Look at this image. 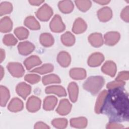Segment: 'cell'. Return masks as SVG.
<instances>
[{"instance_id": "8992f818", "label": "cell", "mask_w": 129, "mask_h": 129, "mask_svg": "<svg viewBox=\"0 0 129 129\" xmlns=\"http://www.w3.org/2000/svg\"><path fill=\"white\" fill-rule=\"evenodd\" d=\"M41 100L37 97L32 96L29 98L26 103L27 109L31 112L37 111L41 106Z\"/></svg>"}, {"instance_id": "6da1fadb", "label": "cell", "mask_w": 129, "mask_h": 129, "mask_svg": "<svg viewBox=\"0 0 129 129\" xmlns=\"http://www.w3.org/2000/svg\"><path fill=\"white\" fill-rule=\"evenodd\" d=\"M128 95L123 87L107 91L101 113L106 115L110 121L120 122L128 120Z\"/></svg>"}, {"instance_id": "484cf974", "label": "cell", "mask_w": 129, "mask_h": 129, "mask_svg": "<svg viewBox=\"0 0 129 129\" xmlns=\"http://www.w3.org/2000/svg\"><path fill=\"white\" fill-rule=\"evenodd\" d=\"M40 42L45 47H50L54 43V38L52 35L48 33H42L40 36Z\"/></svg>"}, {"instance_id": "9c48e42d", "label": "cell", "mask_w": 129, "mask_h": 129, "mask_svg": "<svg viewBox=\"0 0 129 129\" xmlns=\"http://www.w3.org/2000/svg\"><path fill=\"white\" fill-rule=\"evenodd\" d=\"M16 90L17 94L25 100L30 94L31 87L26 83L21 82L17 85Z\"/></svg>"}, {"instance_id": "d590c367", "label": "cell", "mask_w": 129, "mask_h": 129, "mask_svg": "<svg viewBox=\"0 0 129 129\" xmlns=\"http://www.w3.org/2000/svg\"><path fill=\"white\" fill-rule=\"evenodd\" d=\"M51 124L56 128H64L68 124V120L64 118H55L51 121Z\"/></svg>"}, {"instance_id": "cb8c5ba5", "label": "cell", "mask_w": 129, "mask_h": 129, "mask_svg": "<svg viewBox=\"0 0 129 129\" xmlns=\"http://www.w3.org/2000/svg\"><path fill=\"white\" fill-rule=\"evenodd\" d=\"M59 10L63 13L68 14L74 9V4L71 1H61L58 4Z\"/></svg>"}, {"instance_id": "ba28073f", "label": "cell", "mask_w": 129, "mask_h": 129, "mask_svg": "<svg viewBox=\"0 0 129 129\" xmlns=\"http://www.w3.org/2000/svg\"><path fill=\"white\" fill-rule=\"evenodd\" d=\"M18 49L20 54L27 55L33 51L35 49V46L32 43L26 41L19 43L18 45Z\"/></svg>"}, {"instance_id": "2e32d148", "label": "cell", "mask_w": 129, "mask_h": 129, "mask_svg": "<svg viewBox=\"0 0 129 129\" xmlns=\"http://www.w3.org/2000/svg\"><path fill=\"white\" fill-rule=\"evenodd\" d=\"M46 94H54L59 97L66 96L67 93L64 88L58 85H53L47 87L45 89Z\"/></svg>"}, {"instance_id": "83f0119b", "label": "cell", "mask_w": 129, "mask_h": 129, "mask_svg": "<svg viewBox=\"0 0 129 129\" xmlns=\"http://www.w3.org/2000/svg\"><path fill=\"white\" fill-rule=\"evenodd\" d=\"M107 93V91L104 90H103L98 95L95 106V111L96 113L99 114L101 113V108L104 103Z\"/></svg>"}, {"instance_id": "603a6c76", "label": "cell", "mask_w": 129, "mask_h": 129, "mask_svg": "<svg viewBox=\"0 0 129 129\" xmlns=\"http://www.w3.org/2000/svg\"><path fill=\"white\" fill-rule=\"evenodd\" d=\"M57 102V99L54 96H47L43 101V109L47 111L53 110Z\"/></svg>"}, {"instance_id": "8d00e7d4", "label": "cell", "mask_w": 129, "mask_h": 129, "mask_svg": "<svg viewBox=\"0 0 129 129\" xmlns=\"http://www.w3.org/2000/svg\"><path fill=\"white\" fill-rule=\"evenodd\" d=\"M3 41V43L7 46L15 45L18 42L17 39L11 34H8L5 35Z\"/></svg>"}, {"instance_id": "8fae6325", "label": "cell", "mask_w": 129, "mask_h": 129, "mask_svg": "<svg viewBox=\"0 0 129 129\" xmlns=\"http://www.w3.org/2000/svg\"><path fill=\"white\" fill-rule=\"evenodd\" d=\"M104 59V55L100 52H95L92 54L88 59V64L91 67L99 66Z\"/></svg>"}, {"instance_id": "ab89813d", "label": "cell", "mask_w": 129, "mask_h": 129, "mask_svg": "<svg viewBox=\"0 0 129 129\" xmlns=\"http://www.w3.org/2000/svg\"><path fill=\"white\" fill-rule=\"evenodd\" d=\"M129 78V73L128 71H122L118 73L115 79L116 81H124L127 80Z\"/></svg>"}, {"instance_id": "277c9868", "label": "cell", "mask_w": 129, "mask_h": 129, "mask_svg": "<svg viewBox=\"0 0 129 129\" xmlns=\"http://www.w3.org/2000/svg\"><path fill=\"white\" fill-rule=\"evenodd\" d=\"M7 69L10 74L14 77L20 78L23 76L25 70L23 66L19 62H9L7 66Z\"/></svg>"}, {"instance_id": "3957f363", "label": "cell", "mask_w": 129, "mask_h": 129, "mask_svg": "<svg viewBox=\"0 0 129 129\" xmlns=\"http://www.w3.org/2000/svg\"><path fill=\"white\" fill-rule=\"evenodd\" d=\"M36 17L41 21H47L53 14V10L47 4L42 6L36 12Z\"/></svg>"}, {"instance_id": "ffe728a7", "label": "cell", "mask_w": 129, "mask_h": 129, "mask_svg": "<svg viewBox=\"0 0 129 129\" xmlns=\"http://www.w3.org/2000/svg\"><path fill=\"white\" fill-rule=\"evenodd\" d=\"M68 90L71 101L72 102H76L79 93V88L77 84L75 82L70 83L68 85Z\"/></svg>"}, {"instance_id": "30bf717a", "label": "cell", "mask_w": 129, "mask_h": 129, "mask_svg": "<svg viewBox=\"0 0 129 129\" xmlns=\"http://www.w3.org/2000/svg\"><path fill=\"white\" fill-rule=\"evenodd\" d=\"M105 43L107 45L113 46L118 42L120 39V34L118 32L110 31L106 33L104 36Z\"/></svg>"}, {"instance_id": "1f68e13d", "label": "cell", "mask_w": 129, "mask_h": 129, "mask_svg": "<svg viewBox=\"0 0 129 129\" xmlns=\"http://www.w3.org/2000/svg\"><path fill=\"white\" fill-rule=\"evenodd\" d=\"M53 66L52 64L45 63L39 68H37L32 70L31 72L37 73L40 74H44L53 71Z\"/></svg>"}, {"instance_id": "d6a6232c", "label": "cell", "mask_w": 129, "mask_h": 129, "mask_svg": "<svg viewBox=\"0 0 129 129\" xmlns=\"http://www.w3.org/2000/svg\"><path fill=\"white\" fill-rule=\"evenodd\" d=\"M14 33L17 37L20 40L27 39L29 34L28 30L23 27H19L15 29Z\"/></svg>"}, {"instance_id": "44dd1931", "label": "cell", "mask_w": 129, "mask_h": 129, "mask_svg": "<svg viewBox=\"0 0 129 129\" xmlns=\"http://www.w3.org/2000/svg\"><path fill=\"white\" fill-rule=\"evenodd\" d=\"M13 28V22L10 17L6 16L3 18L0 22V30L2 33L10 32Z\"/></svg>"}, {"instance_id": "d4e9b609", "label": "cell", "mask_w": 129, "mask_h": 129, "mask_svg": "<svg viewBox=\"0 0 129 129\" xmlns=\"http://www.w3.org/2000/svg\"><path fill=\"white\" fill-rule=\"evenodd\" d=\"M70 125L71 126L76 128H85L87 125V119L84 117L71 118L70 119Z\"/></svg>"}, {"instance_id": "60d3db41", "label": "cell", "mask_w": 129, "mask_h": 129, "mask_svg": "<svg viewBox=\"0 0 129 129\" xmlns=\"http://www.w3.org/2000/svg\"><path fill=\"white\" fill-rule=\"evenodd\" d=\"M128 12H129V7L127 6L123 8L120 13V17L121 19L126 22H128L129 21V16H128Z\"/></svg>"}, {"instance_id": "5bb4252c", "label": "cell", "mask_w": 129, "mask_h": 129, "mask_svg": "<svg viewBox=\"0 0 129 129\" xmlns=\"http://www.w3.org/2000/svg\"><path fill=\"white\" fill-rule=\"evenodd\" d=\"M87 27V26L85 21L81 18H78L74 23L72 31L75 34H80L83 33L86 30Z\"/></svg>"}, {"instance_id": "f1b7e54d", "label": "cell", "mask_w": 129, "mask_h": 129, "mask_svg": "<svg viewBox=\"0 0 129 129\" xmlns=\"http://www.w3.org/2000/svg\"><path fill=\"white\" fill-rule=\"evenodd\" d=\"M61 40L64 45L71 46L75 42V37L72 33L69 31H67L61 35Z\"/></svg>"}, {"instance_id": "f6af8a7d", "label": "cell", "mask_w": 129, "mask_h": 129, "mask_svg": "<svg viewBox=\"0 0 129 129\" xmlns=\"http://www.w3.org/2000/svg\"><path fill=\"white\" fill-rule=\"evenodd\" d=\"M95 3H97L100 5H104L108 4L110 2V1H106V0H98V1H94Z\"/></svg>"}, {"instance_id": "e0dca14e", "label": "cell", "mask_w": 129, "mask_h": 129, "mask_svg": "<svg viewBox=\"0 0 129 129\" xmlns=\"http://www.w3.org/2000/svg\"><path fill=\"white\" fill-rule=\"evenodd\" d=\"M8 108L10 111L13 112L21 111L23 108V103L19 98H14L9 103Z\"/></svg>"}, {"instance_id": "7402d4cb", "label": "cell", "mask_w": 129, "mask_h": 129, "mask_svg": "<svg viewBox=\"0 0 129 129\" xmlns=\"http://www.w3.org/2000/svg\"><path fill=\"white\" fill-rule=\"evenodd\" d=\"M70 76L74 80H83L86 77V72L83 68H73L70 71Z\"/></svg>"}, {"instance_id": "e575fe53", "label": "cell", "mask_w": 129, "mask_h": 129, "mask_svg": "<svg viewBox=\"0 0 129 129\" xmlns=\"http://www.w3.org/2000/svg\"><path fill=\"white\" fill-rule=\"evenodd\" d=\"M13 11V6L11 3L8 2H2L0 5V15L1 16L10 14Z\"/></svg>"}, {"instance_id": "4dcf8cb0", "label": "cell", "mask_w": 129, "mask_h": 129, "mask_svg": "<svg viewBox=\"0 0 129 129\" xmlns=\"http://www.w3.org/2000/svg\"><path fill=\"white\" fill-rule=\"evenodd\" d=\"M44 85H48L52 83H60L61 80L59 77L55 74H49L44 76L42 79Z\"/></svg>"}, {"instance_id": "ee69618b", "label": "cell", "mask_w": 129, "mask_h": 129, "mask_svg": "<svg viewBox=\"0 0 129 129\" xmlns=\"http://www.w3.org/2000/svg\"><path fill=\"white\" fill-rule=\"evenodd\" d=\"M44 1H34V0H31V1H29V3L33 6H39L41 4H42Z\"/></svg>"}, {"instance_id": "5b68a950", "label": "cell", "mask_w": 129, "mask_h": 129, "mask_svg": "<svg viewBox=\"0 0 129 129\" xmlns=\"http://www.w3.org/2000/svg\"><path fill=\"white\" fill-rule=\"evenodd\" d=\"M51 30L55 33H59L65 30L66 26L58 15H55L51 20L49 24Z\"/></svg>"}, {"instance_id": "d6986e66", "label": "cell", "mask_w": 129, "mask_h": 129, "mask_svg": "<svg viewBox=\"0 0 129 129\" xmlns=\"http://www.w3.org/2000/svg\"><path fill=\"white\" fill-rule=\"evenodd\" d=\"M42 61L40 58L37 55H31L27 58L24 61V64L28 70H30L32 68L40 65Z\"/></svg>"}, {"instance_id": "ac0fdd59", "label": "cell", "mask_w": 129, "mask_h": 129, "mask_svg": "<svg viewBox=\"0 0 129 129\" xmlns=\"http://www.w3.org/2000/svg\"><path fill=\"white\" fill-rule=\"evenodd\" d=\"M57 60L61 67H67L71 63V57L69 53L66 51H62L58 54Z\"/></svg>"}, {"instance_id": "f35d334b", "label": "cell", "mask_w": 129, "mask_h": 129, "mask_svg": "<svg viewBox=\"0 0 129 129\" xmlns=\"http://www.w3.org/2000/svg\"><path fill=\"white\" fill-rule=\"evenodd\" d=\"M125 84V82L124 81H112L107 83L106 85V87L108 89V90L114 89L115 88L123 87L124 85Z\"/></svg>"}, {"instance_id": "f546056e", "label": "cell", "mask_w": 129, "mask_h": 129, "mask_svg": "<svg viewBox=\"0 0 129 129\" xmlns=\"http://www.w3.org/2000/svg\"><path fill=\"white\" fill-rule=\"evenodd\" d=\"M0 96H1V105L2 106H6L10 97V92L7 88L5 86L0 87Z\"/></svg>"}, {"instance_id": "4fadbf2b", "label": "cell", "mask_w": 129, "mask_h": 129, "mask_svg": "<svg viewBox=\"0 0 129 129\" xmlns=\"http://www.w3.org/2000/svg\"><path fill=\"white\" fill-rule=\"evenodd\" d=\"M97 16L100 21L103 22H107L112 18V10L109 7H103L98 11Z\"/></svg>"}, {"instance_id": "9a60e30c", "label": "cell", "mask_w": 129, "mask_h": 129, "mask_svg": "<svg viewBox=\"0 0 129 129\" xmlns=\"http://www.w3.org/2000/svg\"><path fill=\"white\" fill-rule=\"evenodd\" d=\"M88 41L91 45L95 47L102 46L103 44L102 35L99 33H94L91 34L88 37Z\"/></svg>"}, {"instance_id": "74e56055", "label": "cell", "mask_w": 129, "mask_h": 129, "mask_svg": "<svg viewBox=\"0 0 129 129\" xmlns=\"http://www.w3.org/2000/svg\"><path fill=\"white\" fill-rule=\"evenodd\" d=\"M24 79L25 81L31 84H34L39 82L40 80V77L36 74H27L25 77Z\"/></svg>"}, {"instance_id": "52a82bcc", "label": "cell", "mask_w": 129, "mask_h": 129, "mask_svg": "<svg viewBox=\"0 0 129 129\" xmlns=\"http://www.w3.org/2000/svg\"><path fill=\"white\" fill-rule=\"evenodd\" d=\"M72 108V104L67 99H61L59 103L56 111L61 115H66L70 113Z\"/></svg>"}, {"instance_id": "4316f807", "label": "cell", "mask_w": 129, "mask_h": 129, "mask_svg": "<svg viewBox=\"0 0 129 129\" xmlns=\"http://www.w3.org/2000/svg\"><path fill=\"white\" fill-rule=\"evenodd\" d=\"M24 24L26 27L31 30H37L40 29L39 23L33 16H30L27 17L24 21Z\"/></svg>"}, {"instance_id": "7dc6e473", "label": "cell", "mask_w": 129, "mask_h": 129, "mask_svg": "<svg viewBox=\"0 0 129 129\" xmlns=\"http://www.w3.org/2000/svg\"><path fill=\"white\" fill-rule=\"evenodd\" d=\"M0 72H1V80H2L3 77V76L4 75V70L3 69V68L2 66H1Z\"/></svg>"}, {"instance_id": "836d02e7", "label": "cell", "mask_w": 129, "mask_h": 129, "mask_svg": "<svg viewBox=\"0 0 129 129\" xmlns=\"http://www.w3.org/2000/svg\"><path fill=\"white\" fill-rule=\"evenodd\" d=\"M75 3L77 8L83 12L87 11L92 5L91 2L90 1H75Z\"/></svg>"}, {"instance_id": "7a4b0ae2", "label": "cell", "mask_w": 129, "mask_h": 129, "mask_svg": "<svg viewBox=\"0 0 129 129\" xmlns=\"http://www.w3.org/2000/svg\"><path fill=\"white\" fill-rule=\"evenodd\" d=\"M105 80L102 76H91L84 83L83 87L92 95H96L103 86Z\"/></svg>"}, {"instance_id": "bcb514c9", "label": "cell", "mask_w": 129, "mask_h": 129, "mask_svg": "<svg viewBox=\"0 0 129 129\" xmlns=\"http://www.w3.org/2000/svg\"><path fill=\"white\" fill-rule=\"evenodd\" d=\"M5 57V50L3 49H1L0 51V58H1V62H2Z\"/></svg>"}, {"instance_id": "7c38bea8", "label": "cell", "mask_w": 129, "mask_h": 129, "mask_svg": "<svg viewBox=\"0 0 129 129\" xmlns=\"http://www.w3.org/2000/svg\"><path fill=\"white\" fill-rule=\"evenodd\" d=\"M117 67L116 64L112 61H106L101 68V71L104 74L113 77L116 73Z\"/></svg>"}, {"instance_id": "b9f144b4", "label": "cell", "mask_w": 129, "mask_h": 129, "mask_svg": "<svg viewBox=\"0 0 129 129\" xmlns=\"http://www.w3.org/2000/svg\"><path fill=\"white\" fill-rule=\"evenodd\" d=\"M123 127V125L118 123L116 122H113V121H110L106 126V128L109 129H113V128H122Z\"/></svg>"}, {"instance_id": "7bdbcfd3", "label": "cell", "mask_w": 129, "mask_h": 129, "mask_svg": "<svg viewBox=\"0 0 129 129\" xmlns=\"http://www.w3.org/2000/svg\"><path fill=\"white\" fill-rule=\"evenodd\" d=\"M50 127L48 126L46 124L44 123L43 122H38L35 123L34 125V128L38 129V128H44L47 129L49 128Z\"/></svg>"}]
</instances>
